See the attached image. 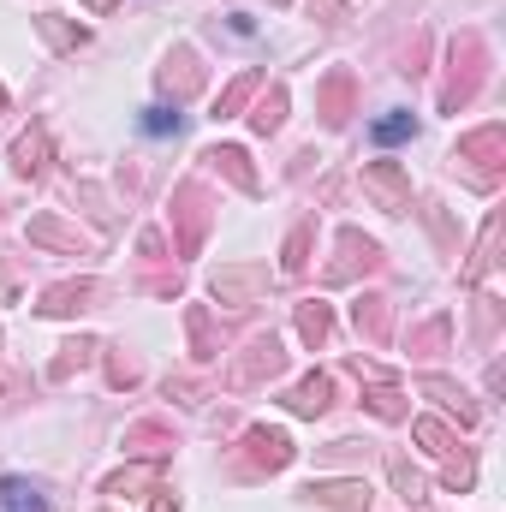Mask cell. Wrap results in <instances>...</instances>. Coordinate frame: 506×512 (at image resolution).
Segmentation results:
<instances>
[{"instance_id": "cell-28", "label": "cell", "mask_w": 506, "mask_h": 512, "mask_svg": "<svg viewBox=\"0 0 506 512\" xmlns=\"http://www.w3.org/2000/svg\"><path fill=\"white\" fill-rule=\"evenodd\" d=\"M364 405L376 411L381 423H405V417H411V405H405V393H399V382H370V393H364Z\"/></svg>"}, {"instance_id": "cell-25", "label": "cell", "mask_w": 506, "mask_h": 512, "mask_svg": "<svg viewBox=\"0 0 506 512\" xmlns=\"http://www.w3.org/2000/svg\"><path fill=\"white\" fill-rule=\"evenodd\" d=\"M36 30H42V42H48L54 54H78V48L90 42V30H84V24H72V18H60V12H42V18H36Z\"/></svg>"}, {"instance_id": "cell-3", "label": "cell", "mask_w": 506, "mask_h": 512, "mask_svg": "<svg viewBox=\"0 0 506 512\" xmlns=\"http://www.w3.org/2000/svg\"><path fill=\"white\" fill-rule=\"evenodd\" d=\"M215 227V197L203 179H179L173 185V239H179V256H197L203 239Z\"/></svg>"}, {"instance_id": "cell-34", "label": "cell", "mask_w": 506, "mask_h": 512, "mask_svg": "<svg viewBox=\"0 0 506 512\" xmlns=\"http://www.w3.org/2000/svg\"><path fill=\"white\" fill-rule=\"evenodd\" d=\"M471 483H477V459L453 447V453H447V465H441V489H453V495H465Z\"/></svg>"}, {"instance_id": "cell-20", "label": "cell", "mask_w": 506, "mask_h": 512, "mask_svg": "<svg viewBox=\"0 0 506 512\" xmlns=\"http://www.w3.org/2000/svg\"><path fill=\"white\" fill-rule=\"evenodd\" d=\"M102 358V340H90V334H72L60 352H54V364H48V382H72L78 370H90Z\"/></svg>"}, {"instance_id": "cell-40", "label": "cell", "mask_w": 506, "mask_h": 512, "mask_svg": "<svg viewBox=\"0 0 506 512\" xmlns=\"http://www.w3.org/2000/svg\"><path fill=\"white\" fill-rule=\"evenodd\" d=\"M423 60H429V36H411V48H405V66H399V72H405V78H417V72H423Z\"/></svg>"}, {"instance_id": "cell-41", "label": "cell", "mask_w": 506, "mask_h": 512, "mask_svg": "<svg viewBox=\"0 0 506 512\" xmlns=\"http://www.w3.org/2000/svg\"><path fill=\"white\" fill-rule=\"evenodd\" d=\"M310 12H316L322 24H340V18H346V6H340V0H310Z\"/></svg>"}, {"instance_id": "cell-14", "label": "cell", "mask_w": 506, "mask_h": 512, "mask_svg": "<svg viewBox=\"0 0 506 512\" xmlns=\"http://www.w3.org/2000/svg\"><path fill=\"white\" fill-rule=\"evenodd\" d=\"M96 298H102V280H90V274H84V280H60V286H48V292L36 298V310H42L48 322H60V316H78V310H90Z\"/></svg>"}, {"instance_id": "cell-35", "label": "cell", "mask_w": 506, "mask_h": 512, "mask_svg": "<svg viewBox=\"0 0 506 512\" xmlns=\"http://www.w3.org/2000/svg\"><path fill=\"white\" fill-rule=\"evenodd\" d=\"M137 382H143V364L126 346H108V387H137Z\"/></svg>"}, {"instance_id": "cell-39", "label": "cell", "mask_w": 506, "mask_h": 512, "mask_svg": "<svg viewBox=\"0 0 506 512\" xmlns=\"http://www.w3.org/2000/svg\"><path fill=\"white\" fill-rule=\"evenodd\" d=\"M179 126H185L179 114H167V108H143V131H149V137H179Z\"/></svg>"}, {"instance_id": "cell-11", "label": "cell", "mask_w": 506, "mask_h": 512, "mask_svg": "<svg viewBox=\"0 0 506 512\" xmlns=\"http://www.w3.org/2000/svg\"><path fill=\"white\" fill-rule=\"evenodd\" d=\"M304 501L316 512H370V483L364 477H316V483H304Z\"/></svg>"}, {"instance_id": "cell-29", "label": "cell", "mask_w": 506, "mask_h": 512, "mask_svg": "<svg viewBox=\"0 0 506 512\" xmlns=\"http://www.w3.org/2000/svg\"><path fill=\"white\" fill-rule=\"evenodd\" d=\"M256 90H262V72H239V78H233V84H227V90L215 96V120H233V114H239V108L251 102Z\"/></svg>"}, {"instance_id": "cell-17", "label": "cell", "mask_w": 506, "mask_h": 512, "mask_svg": "<svg viewBox=\"0 0 506 512\" xmlns=\"http://www.w3.org/2000/svg\"><path fill=\"white\" fill-rule=\"evenodd\" d=\"M352 328H358L370 346H387V340H393V298H381V292H364V298L352 304Z\"/></svg>"}, {"instance_id": "cell-12", "label": "cell", "mask_w": 506, "mask_h": 512, "mask_svg": "<svg viewBox=\"0 0 506 512\" xmlns=\"http://www.w3.org/2000/svg\"><path fill=\"white\" fill-rule=\"evenodd\" d=\"M316 114H322L328 131H340L352 114H358V78H352L346 66H334V72L316 84Z\"/></svg>"}, {"instance_id": "cell-15", "label": "cell", "mask_w": 506, "mask_h": 512, "mask_svg": "<svg viewBox=\"0 0 506 512\" xmlns=\"http://www.w3.org/2000/svg\"><path fill=\"white\" fill-rule=\"evenodd\" d=\"M203 161H209L227 185H239L245 197L262 191V179H256V167H251V149H239V143H215V149H203Z\"/></svg>"}, {"instance_id": "cell-1", "label": "cell", "mask_w": 506, "mask_h": 512, "mask_svg": "<svg viewBox=\"0 0 506 512\" xmlns=\"http://www.w3.org/2000/svg\"><path fill=\"white\" fill-rule=\"evenodd\" d=\"M483 78H489V42H483V30H459V36L447 42L441 114H459V108H471V102H477V90H483Z\"/></svg>"}, {"instance_id": "cell-4", "label": "cell", "mask_w": 506, "mask_h": 512, "mask_svg": "<svg viewBox=\"0 0 506 512\" xmlns=\"http://www.w3.org/2000/svg\"><path fill=\"white\" fill-rule=\"evenodd\" d=\"M453 167H465V179L477 191H495L501 185V167H506V126H477L459 137L453 149Z\"/></svg>"}, {"instance_id": "cell-43", "label": "cell", "mask_w": 506, "mask_h": 512, "mask_svg": "<svg viewBox=\"0 0 506 512\" xmlns=\"http://www.w3.org/2000/svg\"><path fill=\"white\" fill-rule=\"evenodd\" d=\"M78 6H84V12H114L120 0H78Z\"/></svg>"}, {"instance_id": "cell-7", "label": "cell", "mask_w": 506, "mask_h": 512, "mask_svg": "<svg viewBox=\"0 0 506 512\" xmlns=\"http://www.w3.org/2000/svg\"><path fill=\"white\" fill-rule=\"evenodd\" d=\"M268 292V262H221L209 274V298L227 304V310H245Z\"/></svg>"}, {"instance_id": "cell-10", "label": "cell", "mask_w": 506, "mask_h": 512, "mask_svg": "<svg viewBox=\"0 0 506 512\" xmlns=\"http://www.w3.org/2000/svg\"><path fill=\"white\" fill-rule=\"evenodd\" d=\"M358 185H364V197L376 203L381 215H405V209H411V173H405L399 161H370V167L358 173Z\"/></svg>"}, {"instance_id": "cell-13", "label": "cell", "mask_w": 506, "mask_h": 512, "mask_svg": "<svg viewBox=\"0 0 506 512\" xmlns=\"http://www.w3.org/2000/svg\"><path fill=\"white\" fill-rule=\"evenodd\" d=\"M120 447H126L131 459H149V465H161V459H173L179 435H173V423H161V417H137V423H126Z\"/></svg>"}, {"instance_id": "cell-9", "label": "cell", "mask_w": 506, "mask_h": 512, "mask_svg": "<svg viewBox=\"0 0 506 512\" xmlns=\"http://www.w3.org/2000/svg\"><path fill=\"white\" fill-rule=\"evenodd\" d=\"M30 245H48V251H66V256H96L102 251V239L96 233H84L78 221H66V215H54V209H42V215H30Z\"/></svg>"}, {"instance_id": "cell-30", "label": "cell", "mask_w": 506, "mask_h": 512, "mask_svg": "<svg viewBox=\"0 0 506 512\" xmlns=\"http://www.w3.org/2000/svg\"><path fill=\"white\" fill-rule=\"evenodd\" d=\"M155 477H161V465H126V471H114L108 483H102V495H143V489H155Z\"/></svg>"}, {"instance_id": "cell-36", "label": "cell", "mask_w": 506, "mask_h": 512, "mask_svg": "<svg viewBox=\"0 0 506 512\" xmlns=\"http://www.w3.org/2000/svg\"><path fill=\"white\" fill-rule=\"evenodd\" d=\"M387 477H393V489H399L405 501H417V495L429 489V483H423V477H417V471H411V465L399 459V453H387Z\"/></svg>"}, {"instance_id": "cell-6", "label": "cell", "mask_w": 506, "mask_h": 512, "mask_svg": "<svg viewBox=\"0 0 506 512\" xmlns=\"http://www.w3.org/2000/svg\"><path fill=\"white\" fill-rule=\"evenodd\" d=\"M203 84H209V72H203V54H197L191 42H173V48H167V60L155 66V90H161V96L179 108V102H191Z\"/></svg>"}, {"instance_id": "cell-42", "label": "cell", "mask_w": 506, "mask_h": 512, "mask_svg": "<svg viewBox=\"0 0 506 512\" xmlns=\"http://www.w3.org/2000/svg\"><path fill=\"white\" fill-rule=\"evenodd\" d=\"M149 512H179V495H173V489H155V507Z\"/></svg>"}, {"instance_id": "cell-33", "label": "cell", "mask_w": 506, "mask_h": 512, "mask_svg": "<svg viewBox=\"0 0 506 512\" xmlns=\"http://www.w3.org/2000/svg\"><path fill=\"white\" fill-rule=\"evenodd\" d=\"M0 512H48V501H42L24 477H6V483H0Z\"/></svg>"}, {"instance_id": "cell-26", "label": "cell", "mask_w": 506, "mask_h": 512, "mask_svg": "<svg viewBox=\"0 0 506 512\" xmlns=\"http://www.w3.org/2000/svg\"><path fill=\"white\" fill-rule=\"evenodd\" d=\"M447 340H453V322H447V316H429L423 328H411L405 352H411V358H441V352H447Z\"/></svg>"}, {"instance_id": "cell-18", "label": "cell", "mask_w": 506, "mask_h": 512, "mask_svg": "<svg viewBox=\"0 0 506 512\" xmlns=\"http://www.w3.org/2000/svg\"><path fill=\"white\" fill-rule=\"evenodd\" d=\"M185 340H191V358L197 364H215L221 358V328H215L209 304H185Z\"/></svg>"}, {"instance_id": "cell-23", "label": "cell", "mask_w": 506, "mask_h": 512, "mask_svg": "<svg viewBox=\"0 0 506 512\" xmlns=\"http://www.w3.org/2000/svg\"><path fill=\"white\" fill-rule=\"evenodd\" d=\"M292 322H298V340H304V346H316V352H322V346H328V334H334V310H328L322 298H304V304L292 310Z\"/></svg>"}, {"instance_id": "cell-37", "label": "cell", "mask_w": 506, "mask_h": 512, "mask_svg": "<svg viewBox=\"0 0 506 512\" xmlns=\"http://www.w3.org/2000/svg\"><path fill=\"white\" fill-rule=\"evenodd\" d=\"M161 393H167V399H179V405H203V399H209V387L197 382V376H167Z\"/></svg>"}, {"instance_id": "cell-22", "label": "cell", "mask_w": 506, "mask_h": 512, "mask_svg": "<svg viewBox=\"0 0 506 512\" xmlns=\"http://www.w3.org/2000/svg\"><path fill=\"white\" fill-rule=\"evenodd\" d=\"M417 393H429V399H441V405H447V411H453V417H459L465 429H477V417H483V411L471 405V393H465L459 382H447V376H417Z\"/></svg>"}, {"instance_id": "cell-32", "label": "cell", "mask_w": 506, "mask_h": 512, "mask_svg": "<svg viewBox=\"0 0 506 512\" xmlns=\"http://www.w3.org/2000/svg\"><path fill=\"white\" fill-rule=\"evenodd\" d=\"M411 435H417V441H423V447H429L435 459H447V453L459 447V435H453V429H447L441 417H417V423H411Z\"/></svg>"}, {"instance_id": "cell-5", "label": "cell", "mask_w": 506, "mask_h": 512, "mask_svg": "<svg viewBox=\"0 0 506 512\" xmlns=\"http://www.w3.org/2000/svg\"><path fill=\"white\" fill-rule=\"evenodd\" d=\"M292 459H298V447H292V435L274 429V423H251V429L239 435V465H245L251 477H274V471H286Z\"/></svg>"}, {"instance_id": "cell-16", "label": "cell", "mask_w": 506, "mask_h": 512, "mask_svg": "<svg viewBox=\"0 0 506 512\" xmlns=\"http://www.w3.org/2000/svg\"><path fill=\"white\" fill-rule=\"evenodd\" d=\"M48 149H54V137H48L42 120L30 131H18V137H12V173H18V179H42V173H48Z\"/></svg>"}, {"instance_id": "cell-27", "label": "cell", "mask_w": 506, "mask_h": 512, "mask_svg": "<svg viewBox=\"0 0 506 512\" xmlns=\"http://www.w3.org/2000/svg\"><path fill=\"white\" fill-rule=\"evenodd\" d=\"M280 126H286V84H268L262 102L251 108V131L256 137H274Z\"/></svg>"}, {"instance_id": "cell-44", "label": "cell", "mask_w": 506, "mask_h": 512, "mask_svg": "<svg viewBox=\"0 0 506 512\" xmlns=\"http://www.w3.org/2000/svg\"><path fill=\"white\" fill-rule=\"evenodd\" d=\"M0 114H6V84H0Z\"/></svg>"}, {"instance_id": "cell-19", "label": "cell", "mask_w": 506, "mask_h": 512, "mask_svg": "<svg viewBox=\"0 0 506 512\" xmlns=\"http://www.w3.org/2000/svg\"><path fill=\"white\" fill-rule=\"evenodd\" d=\"M328 405H334V376H328V370H310L304 382L286 393V411H292V417H322Z\"/></svg>"}, {"instance_id": "cell-8", "label": "cell", "mask_w": 506, "mask_h": 512, "mask_svg": "<svg viewBox=\"0 0 506 512\" xmlns=\"http://www.w3.org/2000/svg\"><path fill=\"white\" fill-rule=\"evenodd\" d=\"M381 262H387V256H381L376 239H364L358 227H340V239H334V262L322 268V280H328V286H346V280H358V274H376Z\"/></svg>"}, {"instance_id": "cell-31", "label": "cell", "mask_w": 506, "mask_h": 512, "mask_svg": "<svg viewBox=\"0 0 506 512\" xmlns=\"http://www.w3.org/2000/svg\"><path fill=\"white\" fill-rule=\"evenodd\" d=\"M471 328H477V346H495V334H501V298H495V292H477Z\"/></svg>"}, {"instance_id": "cell-38", "label": "cell", "mask_w": 506, "mask_h": 512, "mask_svg": "<svg viewBox=\"0 0 506 512\" xmlns=\"http://www.w3.org/2000/svg\"><path fill=\"white\" fill-rule=\"evenodd\" d=\"M411 131H417V120H411V114H387V120H376V126H370V137H376V143H399V137H411Z\"/></svg>"}, {"instance_id": "cell-24", "label": "cell", "mask_w": 506, "mask_h": 512, "mask_svg": "<svg viewBox=\"0 0 506 512\" xmlns=\"http://www.w3.org/2000/svg\"><path fill=\"white\" fill-rule=\"evenodd\" d=\"M310 251H316V221H298V227L286 233V245H280V274L298 280V274L310 268Z\"/></svg>"}, {"instance_id": "cell-2", "label": "cell", "mask_w": 506, "mask_h": 512, "mask_svg": "<svg viewBox=\"0 0 506 512\" xmlns=\"http://www.w3.org/2000/svg\"><path fill=\"white\" fill-rule=\"evenodd\" d=\"M286 370V346L274 340V334H251L233 358H227V370H221V387L227 393H256V387H268L274 376Z\"/></svg>"}, {"instance_id": "cell-21", "label": "cell", "mask_w": 506, "mask_h": 512, "mask_svg": "<svg viewBox=\"0 0 506 512\" xmlns=\"http://www.w3.org/2000/svg\"><path fill=\"white\" fill-rule=\"evenodd\" d=\"M495 251H501V209L483 221V233H477V251H471V262L459 268V280H465V286H483V280H489V268H495Z\"/></svg>"}]
</instances>
